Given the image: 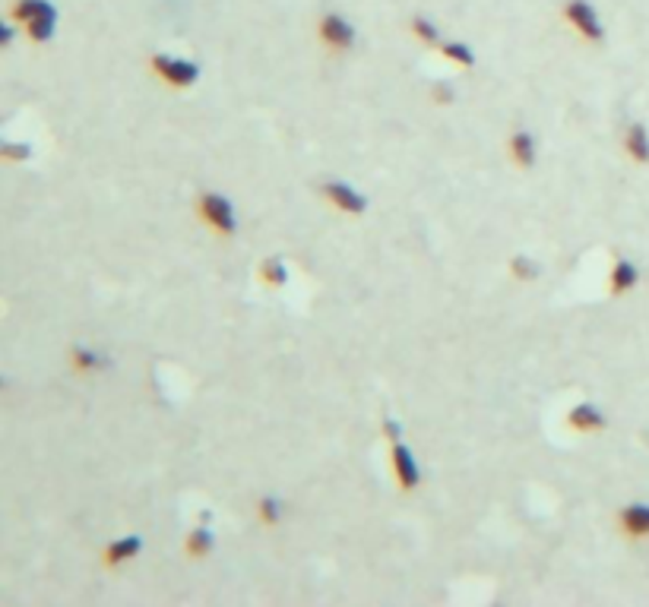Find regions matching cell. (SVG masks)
I'll return each instance as SVG.
<instances>
[{"instance_id": "12", "label": "cell", "mask_w": 649, "mask_h": 607, "mask_svg": "<svg viewBox=\"0 0 649 607\" xmlns=\"http://www.w3.org/2000/svg\"><path fill=\"white\" fill-rule=\"evenodd\" d=\"M10 16H13L20 26H29L35 20H51L57 16V10L48 4V0H16L13 7H10Z\"/></svg>"}, {"instance_id": "17", "label": "cell", "mask_w": 649, "mask_h": 607, "mask_svg": "<svg viewBox=\"0 0 649 607\" xmlns=\"http://www.w3.org/2000/svg\"><path fill=\"white\" fill-rule=\"evenodd\" d=\"M441 54L450 64H456V67H476V54H472L469 45H462V41H441Z\"/></svg>"}, {"instance_id": "20", "label": "cell", "mask_w": 649, "mask_h": 607, "mask_svg": "<svg viewBox=\"0 0 649 607\" xmlns=\"http://www.w3.org/2000/svg\"><path fill=\"white\" fill-rule=\"evenodd\" d=\"M54 22H57V16H51V20H35V22H29V26H22V29H26L29 41H35V45H45V41L54 39Z\"/></svg>"}, {"instance_id": "24", "label": "cell", "mask_w": 649, "mask_h": 607, "mask_svg": "<svg viewBox=\"0 0 649 607\" xmlns=\"http://www.w3.org/2000/svg\"><path fill=\"white\" fill-rule=\"evenodd\" d=\"M381 430H383V437H387L390 443L402 440V424H399L396 418H383V421H381Z\"/></svg>"}, {"instance_id": "13", "label": "cell", "mask_w": 649, "mask_h": 607, "mask_svg": "<svg viewBox=\"0 0 649 607\" xmlns=\"http://www.w3.org/2000/svg\"><path fill=\"white\" fill-rule=\"evenodd\" d=\"M624 152L634 161H640V165L649 161V130L643 127V124H630L627 127V134H624Z\"/></svg>"}, {"instance_id": "19", "label": "cell", "mask_w": 649, "mask_h": 607, "mask_svg": "<svg viewBox=\"0 0 649 607\" xmlns=\"http://www.w3.org/2000/svg\"><path fill=\"white\" fill-rule=\"evenodd\" d=\"M257 516H260V522L263 525H279V519H282V500L279 497H260L257 500Z\"/></svg>"}, {"instance_id": "16", "label": "cell", "mask_w": 649, "mask_h": 607, "mask_svg": "<svg viewBox=\"0 0 649 607\" xmlns=\"http://www.w3.org/2000/svg\"><path fill=\"white\" fill-rule=\"evenodd\" d=\"M260 282L267 288H282L288 282V266L285 260H279V256H267V260L260 263Z\"/></svg>"}, {"instance_id": "6", "label": "cell", "mask_w": 649, "mask_h": 607, "mask_svg": "<svg viewBox=\"0 0 649 607\" xmlns=\"http://www.w3.org/2000/svg\"><path fill=\"white\" fill-rule=\"evenodd\" d=\"M390 462H393V474H396V484H399V490H416L418 481H422V472H418L412 449H408L402 440L390 443Z\"/></svg>"}, {"instance_id": "11", "label": "cell", "mask_w": 649, "mask_h": 607, "mask_svg": "<svg viewBox=\"0 0 649 607\" xmlns=\"http://www.w3.org/2000/svg\"><path fill=\"white\" fill-rule=\"evenodd\" d=\"M636 282H640V269H636L630 260H618L609 273V291L615 294V298H621V294L634 291Z\"/></svg>"}, {"instance_id": "7", "label": "cell", "mask_w": 649, "mask_h": 607, "mask_svg": "<svg viewBox=\"0 0 649 607\" xmlns=\"http://www.w3.org/2000/svg\"><path fill=\"white\" fill-rule=\"evenodd\" d=\"M564 421H567V428L576 430V434H599V430H605V414L599 412L592 402H580V405H574Z\"/></svg>"}, {"instance_id": "2", "label": "cell", "mask_w": 649, "mask_h": 607, "mask_svg": "<svg viewBox=\"0 0 649 607\" xmlns=\"http://www.w3.org/2000/svg\"><path fill=\"white\" fill-rule=\"evenodd\" d=\"M197 215H200L215 234H234V228H238L232 203H228V196H222V194L197 196Z\"/></svg>"}, {"instance_id": "18", "label": "cell", "mask_w": 649, "mask_h": 607, "mask_svg": "<svg viewBox=\"0 0 649 607\" xmlns=\"http://www.w3.org/2000/svg\"><path fill=\"white\" fill-rule=\"evenodd\" d=\"M412 32H416V39L422 41V45L441 48V32H437V26L428 16H416V20H412Z\"/></svg>"}, {"instance_id": "21", "label": "cell", "mask_w": 649, "mask_h": 607, "mask_svg": "<svg viewBox=\"0 0 649 607\" xmlns=\"http://www.w3.org/2000/svg\"><path fill=\"white\" fill-rule=\"evenodd\" d=\"M510 275L520 282H532L539 275V266L532 260H529L526 254H516L513 260H510Z\"/></svg>"}, {"instance_id": "5", "label": "cell", "mask_w": 649, "mask_h": 607, "mask_svg": "<svg viewBox=\"0 0 649 607\" xmlns=\"http://www.w3.org/2000/svg\"><path fill=\"white\" fill-rule=\"evenodd\" d=\"M317 32H320L323 45L333 48V51H348V48L355 45V26L339 13H323Z\"/></svg>"}, {"instance_id": "4", "label": "cell", "mask_w": 649, "mask_h": 607, "mask_svg": "<svg viewBox=\"0 0 649 607\" xmlns=\"http://www.w3.org/2000/svg\"><path fill=\"white\" fill-rule=\"evenodd\" d=\"M320 194L329 206L339 209V212H346V215H362L364 209H368L364 194H358L355 187H348L346 180H327V184L320 187Z\"/></svg>"}, {"instance_id": "23", "label": "cell", "mask_w": 649, "mask_h": 607, "mask_svg": "<svg viewBox=\"0 0 649 607\" xmlns=\"http://www.w3.org/2000/svg\"><path fill=\"white\" fill-rule=\"evenodd\" d=\"M431 101H437V105H450V101H456V89L443 80L431 82Z\"/></svg>"}, {"instance_id": "9", "label": "cell", "mask_w": 649, "mask_h": 607, "mask_svg": "<svg viewBox=\"0 0 649 607\" xmlns=\"http://www.w3.org/2000/svg\"><path fill=\"white\" fill-rule=\"evenodd\" d=\"M618 525L627 538H649V503H630L618 513Z\"/></svg>"}, {"instance_id": "15", "label": "cell", "mask_w": 649, "mask_h": 607, "mask_svg": "<svg viewBox=\"0 0 649 607\" xmlns=\"http://www.w3.org/2000/svg\"><path fill=\"white\" fill-rule=\"evenodd\" d=\"M70 364H74L76 374H95V370H101L108 364L105 358H101L95 348H86V345H76L74 351H70Z\"/></svg>"}, {"instance_id": "8", "label": "cell", "mask_w": 649, "mask_h": 607, "mask_svg": "<svg viewBox=\"0 0 649 607\" xmlns=\"http://www.w3.org/2000/svg\"><path fill=\"white\" fill-rule=\"evenodd\" d=\"M143 551V538L140 534H124V538H114L105 551H101V563L105 567H121V563L136 560Z\"/></svg>"}, {"instance_id": "25", "label": "cell", "mask_w": 649, "mask_h": 607, "mask_svg": "<svg viewBox=\"0 0 649 607\" xmlns=\"http://www.w3.org/2000/svg\"><path fill=\"white\" fill-rule=\"evenodd\" d=\"M0 45H4V48L13 45V26H4V29H0Z\"/></svg>"}, {"instance_id": "14", "label": "cell", "mask_w": 649, "mask_h": 607, "mask_svg": "<svg viewBox=\"0 0 649 607\" xmlns=\"http://www.w3.org/2000/svg\"><path fill=\"white\" fill-rule=\"evenodd\" d=\"M215 538H213V528L206 525V522H200L197 528H190L188 532V541H184V551H188V557H194V560H200V557H209V551H213Z\"/></svg>"}, {"instance_id": "3", "label": "cell", "mask_w": 649, "mask_h": 607, "mask_svg": "<svg viewBox=\"0 0 649 607\" xmlns=\"http://www.w3.org/2000/svg\"><path fill=\"white\" fill-rule=\"evenodd\" d=\"M564 20L576 29L586 41H602L605 39V26L599 20L596 7L589 0H567L564 4Z\"/></svg>"}, {"instance_id": "1", "label": "cell", "mask_w": 649, "mask_h": 607, "mask_svg": "<svg viewBox=\"0 0 649 607\" xmlns=\"http://www.w3.org/2000/svg\"><path fill=\"white\" fill-rule=\"evenodd\" d=\"M149 67H153V74L159 76L162 82H168L171 89H188L200 80V67H197L194 60L171 57V54H153Z\"/></svg>"}, {"instance_id": "10", "label": "cell", "mask_w": 649, "mask_h": 607, "mask_svg": "<svg viewBox=\"0 0 649 607\" xmlns=\"http://www.w3.org/2000/svg\"><path fill=\"white\" fill-rule=\"evenodd\" d=\"M507 152L510 159L516 161V165L522 168V171H529V168L536 165V136L529 134V130H513L507 140Z\"/></svg>"}, {"instance_id": "22", "label": "cell", "mask_w": 649, "mask_h": 607, "mask_svg": "<svg viewBox=\"0 0 649 607\" xmlns=\"http://www.w3.org/2000/svg\"><path fill=\"white\" fill-rule=\"evenodd\" d=\"M0 155L7 161H26L29 155H32V146H29V143H4Z\"/></svg>"}]
</instances>
